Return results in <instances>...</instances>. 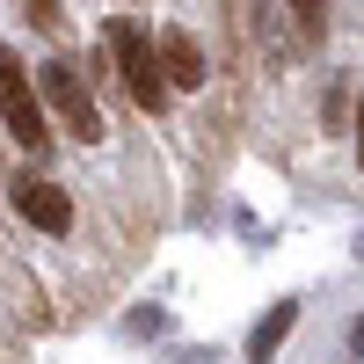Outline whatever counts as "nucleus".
<instances>
[{"label": "nucleus", "mask_w": 364, "mask_h": 364, "mask_svg": "<svg viewBox=\"0 0 364 364\" xmlns=\"http://www.w3.org/2000/svg\"><path fill=\"white\" fill-rule=\"evenodd\" d=\"M109 51H117V73H124V95L146 109V117H161L168 109V73H161V44H146V29L117 15L109 22Z\"/></svg>", "instance_id": "obj_2"}, {"label": "nucleus", "mask_w": 364, "mask_h": 364, "mask_svg": "<svg viewBox=\"0 0 364 364\" xmlns=\"http://www.w3.org/2000/svg\"><path fill=\"white\" fill-rule=\"evenodd\" d=\"M357 168H364V102H357Z\"/></svg>", "instance_id": "obj_9"}, {"label": "nucleus", "mask_w": 364, "mask_h": 364, "mask_svg": "<svg viewBox=\"0 0 364 364\" xmlns=\"http://www.w3.org/2000/svg\"><path fill=\"white\" fill-rule=\"evenodd\" d=\"M161 73L168 87H204V51L190 29H161Z\"/></svg>", "instance_id": "obj_5"}, {"label": "nucleus", "mask_w": 364, "mask_h": 364, "mask_svg": "<svg viewBox=\"0 0 364 364\" xmlns=\"http://www.w3.org/2000/svg\"><path fill=\"white\" fill-rule=\"evenodd\" d=\"M0 124H8V139L29 146V154H44V146H51V109H44L29 66H22L8 44H0Z\"/></svg>", "instance_id": "obj_1"}, {"label": "nucleus", "mask_w": 364, "mask_h": 364, "mask_svg": "<svg viewBox=\"0 0 364 364\" xmlns=\"http://www.w3.org/2000/svg\"><path fill=\"white\" fill-rule=\"evenodd\" d=\"M22 8H29V22H37L44 37H58V22H66V15H58V0H22Z\"/></svg>", "instance_id": "obj_7"}, {"label": "nucleus", "mask_w": 364, "mask_h": 364, "mask_svg": "<svg viewBox=\"0 0 364 364\" xmlns=\"http://www.w3.org/2000/svg\"><path fill=\"white\" fill-rule=\"evenodd\" d=\"M37 95H44V109L66 124L80 146L87 139H102V109H95V95H87V80L66 66V58H51V66H37Z\"/></svg>", "instance_id": "obj_3"}, {"label": "nucleus", "mask_w": 364, "mask_h": 364, "mask_svg": "<svg viewBox=\"0 0 364 364\" xmlns=\"http://www.w3.org/2000/svg\"><path fill=\"white\" fill-rule=\"evenodd\" d=\"M8 204H15L37 233H73V197L58 190V182H44V175H15V182H8Z\"/></svg>", "instance_id": "obj_4"}, {"label": "nucleus", "mask_w": 364, "mask_h": 364, "mask_svg": "<svg viewBox=\"0 0 364 364\" xmlns=\"http://www.w3.org/2000/svg\"><path fill=\"white\" fill-rule=\"evenodd\" d=\"M321 8H328V0H291V15H299V22H321Z\"/></svg>", "instance_id": "obj_8"}, {"label": "nucleus", "mask_w": 364, "mask_h": 364, "mask_svg": "<svg viewBox=\"0 0 364 364\" xmlns=\"http://www.w3.org/2000/svg\"><path fill=\"white\" fill-rule=\"evenodd\" d=\"M291 321H299V299H284V306H269V321H255V336H248V357H255V364H269V357L284 350Z\"/></svg>", "instance_id": "obj_6"}]
</instances>
